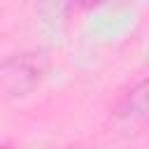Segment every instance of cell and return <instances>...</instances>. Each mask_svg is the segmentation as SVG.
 <instances>
[{
    "mask_svg": "<svg viewBox=\"0 0 149 149\" xmlns=\"http://www.w3.org/2000/svg\"><path fill=\"white\" fill-rule=\"evenodd\" d=\"M47 72V58L37 51L9 56L0 63V98H23L37 88Z\"/></svg>",
    "mask_w": 149,
    "mask_h": 149,
    "instance_id": "6da1fadb",
    "label": "cell"
},
{
    "mask_svg": "<svg viewBox=\"0 0 149 149\" xmlns=\"http://www.w3.org/2000/svg\"><path fill=\"white\" fill-rule=\"evenodd\" d=\"M109 123L116 133L130 137L149 128V79L133 86L112 109Z\"/></svg>",
    "mask_w": 149,
    "mask_h": 149,
    "instance_id": "7a4b0ae2",
    "label": "cell"
},
{
    "mask_svg": "<svg viewBox=\"0 0 149 149\" xmlns=\"http://www.w3.org/2000/svg\"><path fill=\"white\" fill-rule=\"evenodd\" d=\"M105 2H109V0H81V5H84V7H93V5H105Z\"/></svg>",
    "mask_w": 149,
    "mask_h": 149,
    "instance_id": "3957f363",
    "label": "cell"
},
{
    "mask_svg": "<svg viewBox=\"0 0 149 149\" xmlns=\"http://www.w3.org/2000/svg\"><path fill=\"white\" fill-rule=\"evenodd\" d=\"M0 149H14L12 144H0Z\"/></svg>",
    "mask_w": 149,
    "mask_h": 149,
    "instance_id": "277c9868",
    "label": "cell"
},
{
    "mask_svg": "<svg viewBox=\"0 0 149 149\" xmlns=\"http://www.w3.org/2000/svg\"><path fill=\"white\" fill-rule=\"evenodd\" d=\"M68 149H79V147H68Z\"/></svg>",
    "mask_w": 149,
    "mask_h": 149,
    "instance_id": "5b68a950",
    "label": "cell"
},
{
    "mask_svg": "<svg viewBox=\"0 0 149 149\" xmlns=\"http://www.w3.org/2000/svg\"><path fill=\"white\" fill-rule=\"evenodd\" d=\"M54 2H58V0H54Z\"/></svg>",
    "mask_w": 149,
    "mask_h": 149,
    "instance_id": "8992f818",
    "label": "cell"
}]
</instances>
